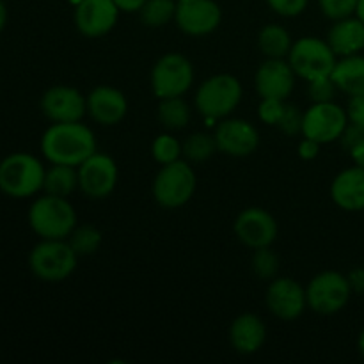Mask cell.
Wrapping results in <instances>:
<instances>
[{
  "mask_svg": "<svg viewBox=\"0 0 364 364\" xmlns=\"http://www.w3.org/2000/svg\"><path fill=\"white\" fill-rule=\"evenodd\" d=\"M350 156L352 160H354L355 166L364 167V141L359 142V144H355L354 148L350 149Z\"/></svg>",
  "mask_w": 364,
  "mask_h": 364,
  "instance_id": "cell-42",
  "label": "cell"
},
{
  "mask_svg": "<svg viewBox=\"0 0 364 364\" xmlns=\"http://www.w3.org/2000/svg\"><path fill=\"white\" fill-rule=\"evenodd\" d=\"M347 124V110L341 109L340 105L334 102L313 103L302 117L301 134L320 144H331L341 139Z\"/></svg>",
  "mask_w": 364,
  "mask_h": 364,
  "instance_id": "cell-10",
  "label": "cell"
},
{
  "mask_svg": "<svg viewBox=\"0 0 364 364\" xmlns=\"http://www.w3.org/2000/svg\"><path fill=\"white\" fill-rule=\"evenodd\" d=\"M45 166L25 151L11 153L0 160V192L7 198L27 199L43 191Z\"/></svg>",
  "mask_w": 364,
  "mask_h": 364,
  "instance_id": "cell-3",
  "label": "cell"
},
{
  "mask_svg": "<svg viewBox=\"0 0 364 364\" xmlns=\"http://www.w3.org/2000/svg\"><path fill=\"white\" fill-rule=\"evenodd\" d=\"M121 11L114 0H80L75 4V25L85 38H102L117 23Z\"/></svg>",
  "mask_w": 364,
  "mask_h": 364,
  "instance_id": "cell-17",
  "label": "cell"
},
{
  "mask_svg": "<svg viewBox=\"0 0 364 364\" xmlns=\"http://www.w3.org/2000/svg\"><path fill=\"white\" fill-rule=\"evenodd\" d=\"M233 230L238 240L252 251L259 247H270L277 238L276 219L259 206H249L242 210L235 220Z\"/></svg>",
  "mask_w": 364,
  "mask_h": 364,
  "instance_id": "cell-14",
  "label": "cell"
},
{
  "mask_svg": "<svg viewBox=\"0 0 364 364\" xmlns=\"http://www.w3.org/2000/svg\"><path fill=\"white\" fill-rule=\"evenodd\" d=\"M320 146H322L320 142L304 137L301 141V144H299V155H301V159H304V160L316 159L320 153Z\"/></svg>",
  "mask_w": 364,
  "mask_h": 364,
  "instance_id": "cell-39",
  "label": "cell"
},
{
  "mask_svg": "<svg viewBox=\"0 0 364 364\" xmlns=\"http://www.w3.org/2000/svg\"><path fill=\"white\" fill-rule=\"evenodd\" d=\"M87 112L92 119L103 127L121 123L128 112L127 96L110 85H98L87 96Z\"/></svg>",
  "mask_w": 364,
  "mask_h": 364,
  "instance_id": "cell-19",
  "label": "cell"
},
{
  "mask_svg": "<svg viewBox=\"0 0 364 364\" xmlns=\"http://www.w3.org/2000/svg\"><path fill=\"white\" fill-rule=\"evenodd\" d=\"M361 141H364V128L358 127V124L348 121L347 128H345L343 135H341V142H343V146L350 151V149L354 148L355 144H359Z\"/></svg>",
  "mask_w": 364,
  "mask_h": 364,
  "instance_id": "cell-38",
  "label": "cell"
},
{
  "mask_svg": "<svg viewBox=\"0 0 364 364\" xmlns=\"http://www.w3.org/2000/svg\"><path fill=\"white\" fill-rule=\"evenodd\" d=\"M327 43L338 57L355 55L364 50V23L358 16L338 20L327 34Z\"/></svg>",
  "mask_w": 364,
  "mask_h": 364,
  "instance_id": "cell-22",
  "label": "cell"
},
{
  "mask_svg": "<svg viewBox=\"0 0 364 364\" xmlns=\"http://www.w3.org/2000/svg\"><path fill=\"white\" fill-rule=\"evenodd\" d=\"M68 242L78 255V258L80 256H91L102 245V233H100L98 228L91 226V224H84V226H78L71 231Z\"/></svg>",
  "mask_w": 364,
  "mask_h": 364,
  "instance_id": "cell-28",
  "label": "cell"
},
{
  "mask_svg": "<svg viewBox=\"0 0 364 364\" xmlns=\"http://www.w3.org/2000/svg\"><path fill=\"white\" fill-rule=\"evenodd\" d=\"M265 301L270 313L284 322L297 320L308 308L306 288L291 277H274L267 290Z\"/></svg>",
  "mask_w": 364,
  "mask_h": 364,
  "instance_id": "cell-15",
  "label": "cell"
},
{
  "mask_svg": "<svg viewBox=\"0 0 364 364\" xmlns=\"http://www.w3.org/2000/svg\"><path fill=\"white\" fill-rule=\"evenodd\" d=\"M114 4L123 13H139L146 4V0H114Z\"/></svg>",
  "mask_w": 364,
  "mask_h": 364,
  "instance_id": "cell-41",
  "label": "cell"
},
{
  "mask_svg": "<svg viewBox=\"0 0 364 364\" xmlns=\"http://www.w3.org/2000/svg\"><path fill=\"white\" fill-rule=\"evenodd\" d=\"M302 117H304V112H301L295 105H288L287 103V109H284L283 117L277 123V128L283 134H287L288 137H294V135L302 132Z\"/></svg>",
  "mask_w": 364,
  "mask_h": 364,
  "instance_id": "cell-35",
  "label": "cell"
},
{
  "mask_svg": "<svg viewBox=\"0 0 364 364\" xmlns=\"http://www.w3.org/2000/svg\"><path fill=\"white\" fill-rule=\"evenodd\" d=\"M331 198L345 212H363L364 167L354 166L341 171L331 185Z\"/></svg>",
  "mask_w": 364,
  "mask_h": 364,
  "instance_id": "cell-20",
  "label": "cell"
},
{
  "mask_svg": "<svg viewBox=\"0 0 364 364\" xmlns=\"http://www.w3.org/2000/svg\"><path fill=\"white\" fill-rule=\"evenodd\" d=\"M181 153H183V144L169 134H160L151 144V155L160 166L176 162V160H180Z\"/></svg>",
  "mask_w": 364,
  "mask_h": 364,
  "instance_id": "cell-30",
  "label": "cell"
},
{
  "mask_svg": "<svg viewBox=\"0 0 364 364\" xmlns=\"http://www.w3.org/2000/svg\"><path fill=\"white\" fill-rule=\"evenodd\" d=\"M223 20V9L215 0H180L176 6L178 28L187 36L201 38L215 31Z\"/></svg>",
  "mask_w": 364,
  "mask_h": 364,
  "instance_id": "cell-12",
  "label": "cell"
},
{
  "mask_svg": "<svg viewBox=\"0 0 364 364\" xmlns=\"http://www.w3.org/2000/svg\"><path fill=\"white\" fill-rule=\"evenodd\" d=\"M78 169V188L91 199H105L117 185V166L112 156L105 153H92Z\"/></svg>",
  "mask_w": 364,
  "mask_h": 364,
  "instance_id": "cell-11",
  "label": "cell"
},
{
  "mask_svg": "<svg viewBox=\"0 0 364 364\" xmlns=\"http://www.w3.org/2000/svg\"><path fill=\"white\" fill-rule=\"evenodd\" d=\"M320 11L323 16L329 20H343V18L355 14V7H358V0H318Z\"/></svg>",
  "mask_w": 364,
  "mask_h": 364,
  "instance_id": "cell-33",
  "label": "cell"
},
{
  "mask_svg": "<svg viewBox=\"0 0 364 364\" xmlns=\"http://www.w3.org/2000/svg\"><path fill=\"white\" fill-rule=\"evenodd\" d=\"M194 82V66L185 55L166 53L151 70V89L159 100L183 96Z\"/></svg>",
  "mask_w": 364,
  "mask_h": 364,
  "instance_id": "cell-8",
  "label": "cell"
},
{
  "mask_svg": "<svg viewBox=\"0 0 364 364\" xmlns=\"http://www.w3.org/2000/svg\"><path fill=\"white\" fill-rule=\"evenodd\" d=\"M159 121L167 130H183L191 121V109L187 102L181 96L160 100Z\"/></svg>",
  "mask_w": 364,
  "mask_h": 364,
  "instance_id": "cell-26",
  "label": "cell"
},
{
  "mask_svg": "<svg viewBox=\"0 0 364 364\" xmlns=\"http://www.w3.org/2000/svg\"><path fill=\"white\" fill-rule=\"evenodd\" d=\"M267 340V327L258 315L244 313L237 316L230 327V341L242 355L256 354Z\"/></svg>",
  "mask_w": 364,
  "mask_h": 364,
  "instance_id": "cell-21",
  "label": "cell"
},
{
  "mask_svg": "<svg viewBox=\"0 0 364 364\" xmlns=\"http://www.w3.org/2000/svg\"><path fill=\"white\" fill-rule=\"evenodd\" d=\"M347 116L350 123L364 128V92L350 96V102H348L347 107Z\"/></svg>",
  "mask_w": 364,
  "mask_h": 364,
  "instance_id": "cell-37",
  "label": "cell"
},
{
  "mask_svg": "<svg viewBox=\"0 0 364 364\" xmlns=\"http://www.w3.org/2000/svg\"><path fill=\"white\" fill-rule=\"evenodd\" d=\"M78 188V169L66 164H52L45 173L43 191L46 194L70 198Z\"/></svg>",
  "mask_w": 364,
  "mask_h": 364,
  "instance_id": "cell-24",
  "label": "cell"
},
{
  "mask_svg": "<svg viewBox=\"0 0 364 364\" xmlns=\"http://www.w3.org/2000/svg\"><path fill=\"white\" fill-rule=\"evenodd\" d=\"M39 107L52 123H73L87 114V98L70 85H53L43 92Z\"/></svg>",
  "mask_w": 364,
  "mask_h": 364,
  "instance_id": "cell-13",
  "label": "cell"
},
{
  "mask_svg": "<svg viewBox=\"0 0 364 364\" xmlns=\"http://www.w3.org/2000/svg\"><path fill=\"white\" fill-rule=\"evenodd\" d=\"M198 187V178L188 162L176 160L162 166L153 180V198L162 208L174 210L187 205Z\"/></svg>",
  "mask_w": 364,
  "mask_h": 364,
  "instance_id": "cell-6",
  "label": "cell"
},
{
  "mask_svg": "<svg viewBox=\"0 0 364 364\" xmlns=\"http://www.w3.org/2000/svg\"><path fill=\"white\" fill-rule=\"evenodd\" d=\"M295 71L284 59H267L255 77L259 98H276L287 102L295 87Z\"/></svg>",
  "mask_w": 364,
  "mask_h": 364,
  "instance_id": "cell-18",
  "label": "cell"
},
{
  "mask_svg": "<svg viewBox=\"0 0 364 364\" xmlns=\"http://www.w3.org/2000/svg\"><path fill=\"white\" fill-rule=\"evenodd\" d=\"M251 265L252 272L259 279H274L277 276V272H279V258H277V255L270 247L255 249Z\"/></svg>",
  "mask_w": 364,
  "mask_h": 364,
  "instance_id": "cell-31",
  "label": "cell"
},
{
  "mask_svg": "<svg viewBox=\"0 0 364 364\" xmlns=\"http://www.w3.org/2000/svg\"><path fill=\"white\" fill-rule=\"evenodd\" d=\"M358 347H359V352H361V355H363V358H364V329H363V333L359 334Z\"/></svg>",
  "mask_w": 364,
  "mask_h": 364,
  "instance_id": "cell-45",
  "label": "cell"
},
{
  "mask_svg": "<svg viewBox=\"0 0 364 364\" xmlns=\"http://www.w3.org/2000/svg\"><path fill=\"white\" fill-rule=\"evenodd\" d=\"M31 230L45 240H66L77 228V212L68 198L43 194L31 205L27 213Z\"/></svg>",
  "mask_w": 364,
  "mask_h": 364,
  "instance_id": "cell-2",
  "label": "cell"
},
{
  "mask_svg": "<svg viewBox=\"0 0 364 364\" xmlns=\"http://www.w3.org/2000/svg\"><path fill=\"white\" fill-rule=\"evenodd\" d=\"M41 153L50 164L78 167L96 153V137L82 121L52 123L41 137Z\"/></svg>",
  "mask_w": 364,
  "mask_h": 364,
  "instance_id": "cell-1",
  "label": "cell"
},
{
  "mask_svg": "<svg viewBox=\"0 0 364 364\" xmlns=\"http://www.w3.org/2000/svg\"><path fill=\"white\" fill-rule=\"evenodd\" d=\"M78 255L66 240H45L32 247L28 255V269L45 283H60L75 272Z\"/></svg>",
  "mask_w": 364,
  "mask_h": 364,
  "instance_id": "cell-4",
  "label": "cell"
},
{
  "mask_svg": "<svg viewBox=\"0 0 364 364\" xmlns=\"http://www.w3.org/2000/svg\"><path fill=\"white\" fill-rule=\"evenodd\" d=\"M178 2L174 0H146L142 9L139 11L141 21L149 28H160L169 23L176 16Z\"/></svg>",
  "mask_w": 364,
  "mask_h": 364,
  "instance_id": "cell-27",
  "label": "cell"
},
{
  "mask_svg": "<svg viewBox=\"0 0 364 364\" xmlns=\"http://www.w3.org/2000/svg\"><path fill=\"white\" fill-rule=\"evenodd\" d=\"M215 151V137L210 134H205V132H198V134L188 135L183 142V155L185 159L191 160V162H205V160H208Z\"/></svg>",
  "mask_w": 364,
  "mask_h": 364,
  "instance_id": "cell-29",
  "label": "cell"
},
{
  "mask_svg": "<svg viewBox=\"0 0 364 364\" xmlns=\"http://www.w3.org/2000/svg\"><path fill=\"white\" fill-rule=\"evenodd\" d=\"M355 16L364 23V0H358V7H355Z\"/></svg>",
  "mask_w": 364,
  "mask_h": 364,
  "instance_id": "cell-44",
  "label": "cell"
},
{
  "mask_svg": "<svg viewBox=\"0 0 364 364\" xmlns=\"http://www.w3.org/2000/svg\"><path fill=\"white\" fill-rule=\"evenodd\" d=\"M308 2L309 0H267L270 9L284 18L299 16L308 7Z\"/></svg>",
  "mask_w": 364,
  "mask_h": 364,
  "instance_id": "cell-36",
  "label": "cell"
},
{
  "mask_svg": "<svg viewBox=\"0 0 364 364\" xmlns=\"http://www.w3.org/2000/svg\"><path fill=\"white\" fill-rule=\"evenodd\" d=\"M70 2L73 4V6H75V4H77V2H80V0H70Z\"/></svg>",
  "mask_w": 364,
  "mask_h": 364,
  "instance_id": "cell-46",
  "label": "cell"
},
{
  "mask_svg": "<svg viewBox=\"0 0 364 364\" xmlns=\"http://www.w3.org/2000/svg\"><path fill=\"white\" fill-rule=\"evenodd\" d=\"M336 84H334L333 77H320L315 80L308 82V95L313 103H326L333 102L336 96Z\"/></svg>",
  "mask_w": 364,
  "mask_h": 364,
  "instance_id": "cell-32",
  "label": "cell"
},
{
  "mask_svg": "<svg viewBox=\"0 0 364 364\" xmlns=\"http://www.w3.org/2000/svg\"><path fill=\"white\" fill-rule=\"evenodd\" d=\"M352 295L348 277L336 270L320 272L309 281L306 288L308 308L320 315H334L348 304Z\"/></svg>",
  "mask_w": 364,
  "mask_h": 364,
  "instance_id": "cell-9",
  "label": "cell"
},
{
  "mask_svg": "<svg viewBox=\"0 0 364 364\" xmlns=\"http://www.w3.org/2000/svg\"><path fill=\"white\" fill-rule=\"evenodd\" d=\"M242 84L230 73H219L201 82L196 92V107L208 119H224L242 102Z\"/></svg>",
  "mask_w": 364,
  "mask_h": 364,
  "instance_id": "cell-5",
  "label": "cell"
},
{
  "mask_svg": "<svg viewBox=\"0 0 364 364\" xmlns=\"http://www.w3.org/2000/svg\"><path fill=\"white\" fill-rule=\"evenodd\" d=\"M348 283H350L352 294L364 295V269H355L348 274Z\"/></svg>",
  "mask_w": 364,
  "mask_h": 364,
  "instance_id": "cell-40",
  "label": "cell"
},
{
  "mask_svg": "<svg viewBox=\"0 0 364 364\" xmlns=\"http://www.w3.org/2000/svg\"><path fill=\"white\" fill-rule=\"evenodd\" d=\"M336 57L327 39L306 36L291 45L288 63L297 77L309 82L320 77H329L336 66Z\"/></svg>",
  "mask_w": 364,
  "mask_h": 364,
  "instance_id": "cell-7",
  "label": "cell"
},
{
  "mask_svg": "<svg viewBox=\"0 0 364 364\" xmlns=\"http://www.w3.org/2000/svg\"><path fill=\"white\" fill-rule=\"evenodd\" d=\"M284 109H287V103H284V100L262 98V103H259V107H258V117L265 124L277 127L279 119L283 117Z\"/></svg>",
  "mask_w": 364,
  "mask_h": 364,
  "instance_id": "cell-34",
  "label": "cell"
},
{
  "mask_svg": "<svg viewBox=\"0 0 364 364\" xmlns=\"http://www.w3.org/2000/svg\"><path fill=\"white\" fill-rule=\"evenodd\" d=\"M331 77H333L338 91L348 96L361 95L364 92V57L359 53L341 57L340 60H336V66H334Z\"/></svg>",
  "mask_w": 364,
  "mask_h": 364,
  "instance_id": "cell-23",
  "label": "cell"
},
{
  "mask_svg": "<svg viewBox=\"0 0 364 364\" xmlns=\"http://www.w3.org/2000/svg\"><path fill=\"white\" fill-rule=\"evenodd\" d=\"M7 18H9V14H7V7L6 4H4V0H0V32L6 28Z\"/></svg>",
  "mask_w": 364,
  "mask_h": 364,
  "instance_id": "cell-43",
  "label": "cell"
},
{
  "mask_svg": "<svg viewBox=\"0 0 364 364\" xmlns=\"http://www.w3.org/2000/svg\"><path fill=\"white\" fill-rule=\"evenodd\" d=\"M290 32L276 23L265 25L258 34V46L267 59H284L291 50Z\"/></svg>",
  "mask_w": 364,
  "mask_h": 364,
  "instance_id": "cell-25",
  "label": "cell"
},
{
  "mask_svg": "<svg viewBox=\"0 0 364 364\" xmlns=\"http://www.w3.org/2000/svg\"><path fill=\"white\" fill-rule=\"evenodd\" d=\"M213 137H215L217 151L224 153V155L237 156V159L252 155L259 144L258 130L255 128V124L245 119H228V117H224L217 124Z\"/></svg>",
  "mask_w": 364,
  "mask_h": 364,
  "instance_id": "cell-16",
  "label": "cell"
}]
</instances>
